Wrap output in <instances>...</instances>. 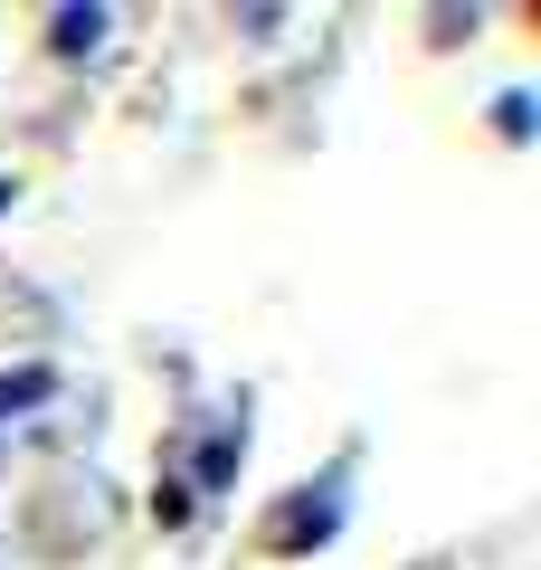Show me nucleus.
I'll list each match as a JSON object with an SVG mask.
<instances>
[{
  "mask_svg": "<svg viewBox=\"0 0 541 570\" xmlns=\"http://www.w3.org/2000/svg\"><path fill=\"white\" fill-rule=\"evenodd\" d=\"M48 390H58L48 371H10V381H0V419H10V409H39Z\"/></svg>",
  "mask_w": 541,
  "mask_h": 570,
  "instance_id": "f257e3e1",
  "label": "nucleus"
},
{
  "mask_svg": "<svg viewBox=\"0 0 541 570\" xmlns=\"http://www.w3.org/2000/svg\"><path fill=\"white\" fill-rule=\"evenodd\" d=\"M105 39V10H58V48H96Z\"/></svg>",
  "mask_w": 541,
  "mask_h": 570,
  "instance_id": "f03ea898",
  "label": "nucleus"
},
{
  "mask_svg": "<svg viewBox=\"0 0 541 570\" xmlns=\"http://www.w3.org/2000/svg\"><path fill=\"white\" fill-rule=\"evenodd\" d=\"M0 209H10V181H0Z\"/></svg>",
  "mask_w": 541,
  "mask_h": 570,
  "instance_id": "7ed1b4c3",
  "label": "nucleus"
}]
</instances>
